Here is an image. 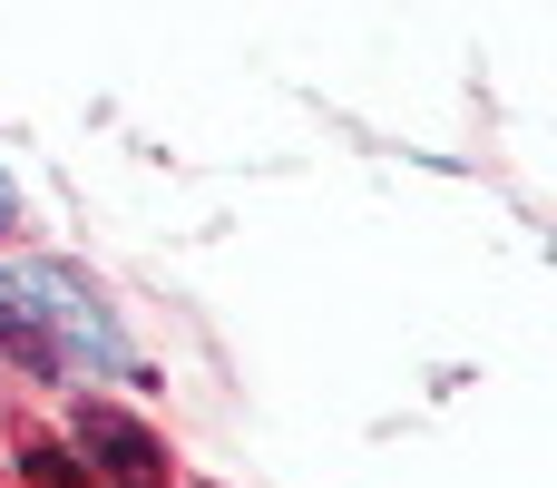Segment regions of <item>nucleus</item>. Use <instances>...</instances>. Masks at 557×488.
Returning <instances> with one entry per match:
<instances>
[{
	"label": "nucleus",
	"instance_id": "nucleus-4",
	"mask_svg": "<svg viewBox=\"0 0 557 488\" xmlns=\"http://www.w3.org/2000/svg\"><path fill=\"white\" fill-rule=\"evenodd\" d=\"M10 215H20V196H10V176H0V225H10Z\"/></svg>",
	"mask_w": 557,
	"mask_h": 488
},
{
	"label": "nucleus",
	"instance_id": "nucleus-3",
	"mask_svg": "<svg viewBox=\"0 0 557 488\" xmlns=\"http://www.w3.org/2000/svg\"><path fill=\"white\" fill-rule=\"evenodd\" d=\"M29 488H88L69 470V450H29Z\"/></svg>",
	"mask_w": 557,
	"mask_h": 488
},
{
	"label": "nucleus",
	"instance_id": "nucleus-1",
	"mask_svg": "<svg viewBox=\"0 0 557 488\" xmlns=\"http://www.w3.org/2000/svg\"><path fill=\"white\" fill-rule=\"evenodd\" d=\"M0 342L29 372H127L108 303L59 264H0Z\"/></svg>",
	"mask_w": 557,
	"mask_h": 488
},
{
	"label": "nucleus",
	"instance_id": "nucleus-2",
	"mask_svg": "<svg viewBox=\"0 0 557 488\" xmlns=\"http://www.w3.org/2000/svg\"><path fill=\"white\" fill-rule=\"evenodd\" d=\"M78 440H88V460H98L117 488H157V479H166V450H157V430H137L127 411H88V430H78Z\"/></svg>",
	"mask_w": 557,
	"mask_h": 488
}]
</instances>
